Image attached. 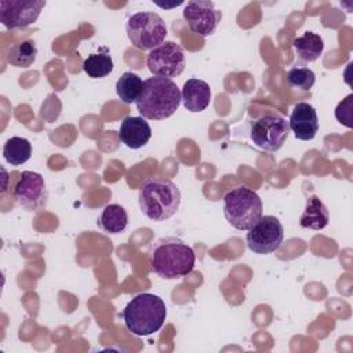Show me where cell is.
Returning <instances> with one entry per match:
<instances>
[{
  "instance_id": "12",
  "label": "cell",
  "mask_w": 353,
  "mask_h": 353,
  "mask_svg": "<svg viewBox=\"0 0 353 353\" xmlns=\"http://www.w3.org/2000/svg\"><path fill=\"white\" fill-rule=\"evenodd\" d=\"M183 18L192 32L201 37H208L215 33L222 12L215 8L212 1H189L183 8Z\"/></svg>"
},
{
  "instance_id": "16",
  "label": "cell",
  "mask_w": 353,
  "mask_h": 353,
  "mask_svg": "<svg viewBox=\"0 0 353 353\" xmlns=\"http://www.w3.org/2000/svg\"><path fill=\"white\" fill-rule=\"evenodd\" d=\"M330 222V212L327 205L316 196L312 194L306 200L305 210L299 218V225L305 229L320 230Z\"/></svg>"
},
{
  "instance_id": "24",
  "label": "cell",
  "mask_w": 353,
  "mask_h": 353,
  "mask_svg": "<svg viewBox=\"0 0 353 353\" xmlns=\"http://www.w3.org/2000/svg\"><path fill=\"white\" fill-rule=\"evenodd\" d=\"M352 109H353V94H349L345 99H342L338 106L335 108V117L336 120L346 125L347 128L353 127V114H352Z\"/></svg>"
},
{
  "instance_id": "13",
  "label": "cell",
  "mask_w": 353,
  "mask_h": 353,
  "mask_svg": "<svg viewBox=\"0 0 353 353\" xmlns=\"http://www.w3.org/2000/svg\"><path fill=\"white\" fill-rule=\"evenodd\" d=\"M290 131L301 141H310L319 131V119L316 109L307 102H298L288 120Z\"/></svg>"
},
{
  "instance_id": "18",
  "label": "cell",
  "mask_w": 353,
  "mask_h": 353,
  "mask_svg": "<svg viewBox=\"0 0 353 353\" xmlns=\"http://www.w3.org/2000/svg\"><path fill=\"white\" fill-rule=\"evenodd\" d=\"M296 57L303 62H314L320 58L324 50V40L320 34L305 32L292 41Z\"/></svg>"
},
{
  "instance_id": "14",
  "label": "cell",
  "mask_w": 353,
  "mask_h": 353,
  "mask_svg": "<svg viewBox=\"0 0 353 353\" xmlns=\"http://www.w3.org/2000/svg\"><path fill=\"white\" fill-rule=\"evenodd\" d=\"M152 137L149 123L141 116H127L119 128V139L130 149L143 148Z\"/></svg>"
},
{
  "instance_id": "11",
  "label": "cell",
  "mask_w": 353,
  "mask_h": 353,
  "mask_svg": "<svg viewBox=\"0 0 353 353\" xmlns=\"http://www.w3.org/2000/svg\"><path fill=\"white\" fill-rule=\"evenodd\" d=\"M44 6V0H1L0 22L7 29L26 28L36 22Z\"/></svg>"
},
{
  "instance_id": "17",
  "label": "cell",
  "mask_w": 353,
  "mask_h": 353,
  "mask_svg": "<svg viewBox=\"0 0 353 353\" xmlns=\"http://www.w3.org/2000/svg\"><path fill=\"white\" fill-rule=\"evenodd\" d=\"M97 225L108 234H119L128 226V215L124 207L119 204H108L103 207L97 219Z\"/></svg>"
},
{
  "instance_id": "3",
  "label": "cell",
  "mask_w": 353,
  "mask_h": 353,
  "mask_svg": "<svg viewBox=\"0 0 353 353\" xmlns=\"http://www.w3.org/2000/svg\"><path fill=\"white\" fill-rule=\"evenodd\" d=\"M138 201L146 218L161 222L176 214L181 204V190L168 178L150 176L143 181Z\"/></svg>"
},
{
  "instance_id": "23",
  "label": "cell",
  "mask_w": 353,
  "mask_h": 353,
  "mask_svg": "<svg viewBox=\"0 0 353 353\" xmlns=\"http://www.w3.org/2000/svg\"><path fill=\"white\" fill-rule=\"evenodd\" d=\"M287 83L292 88L309 91L316 83V74L310 68L295 66L287 72Z\"/></svg>"
},
{
  "instance_id": "8",
  "label": "cell",
  "mask_w": 353,
  "mask_h": 353,
  "mask_svg": "<svg viewBox=\"0 0 353 353\" xmlns=\"http://www.w3.org/2000/svg\"><path fill=\"white\" fill-rule=\"evenodd\" d=\"M284 239V228L273 215H262L245 236L247 247L259 255H268L279 250Z\"/></svg>"
},
{
  "instance_id": "22",
  "label": "cell",
  "mask_w": 353,
  "mask_h": 353,
  "mask_svg": "<svg viewBox=\"0 0 353 353\" xmlns=\"http://www.w3.org/2000/svg\"><path fill=\"white\" fill-rule=\"evenodd\" d=\"M37 57V47L33 40H23L11 47L7 54V62L15 68H29Z\"/></svg>"
},
{
  "instance_id": "6",
  "label": "cell",
  "mask_w": 353,
  "mask_h": 353,
  "mask_svg": "<svg viewBox=\"0 0 353 353\" xmlns=\"http://www.w3.org/2000/svg\"><path fill=\"white\" fill-rule=\"evenodd\" d=\"M127 36L132 46L146 51L164 43L167 36V26L164 19L150 11L132 14L125 25Z\"/></svg>"
},
{
  "instance_id": "7",
  "label": "cell",
  "mask_w": 353,
  "mask_h": 353,
  "mask_svg": "<svg viewBox=\"0 0 353 353\" xmlns=\"http://www.w3.org/2000/svg\"><path fill=\"white\" fill-rule=\"evenodd\" d=\"M288 135V121L279 113L266 112L251 123V141L255 146L266 152H277L285 143Z\"/></svg>"
},
{
  "instance_id": "9",
  "label": "cell",
  "mask_w": 353,
  "mask_h": 353,
  "mask_svg": "<svg viewBox=\"0 0 353 353\" xmlns=\"http://www.w3.org/2000/svg\"><path fill=\"white\" fill-rule=\"evenodd\" d=\"M146 66L153 76L167 79L176 77L186 66L183 50L174 41H164L149 51L146 57Z\"/></svg>"
},
{
  "instance_id": "1",
  "label": "cell",
  "mask_w": 353,
  "mask_h": 353,
  "mask_svg": "<svg viewBox=\"0 0 353 353\" xmlns=\"http://www.w3.org/2000/svg\"><path fill=\"white\" fill-rule=\"evenodd\" d=\"M196 262V254L190 245L178 237H161L150 250L149 263L154 274L165 280L188 276Z\"/></svg>"
},
{
  "instance_id": "15",
  "label": "cell",
  "mask_w": 353,
  "mask_h": 353,
  "mask_svg": "<svg viewBox=\"0 0 353 353\" xmlns=\"http://www.w3.org/2000/svg\"><path fill=\"white\" fill-rule=\"evenodd\" d=\"M181 98L186 110L192 113H200L210 105L211 88L204 80L189 79L182 87Z\"/></svg>"
},
{
  "instance_id": "5",
  "label": "cell",
  "mask_w": 353,
  "mask_h": 353,
  "mask_svg": "<svg viewBox=\"0 0 353 353\" xmlns=\"http://www.w3.org/2000/svg\"><path fill=\"white\" fill-rule=\"evenodd\" d=\"M223 215L229 225L239 230H248L262 216L263 205L256 192L245 185L228 190L222 199Z\"/></svg>"
},
{
  "instance_id": "2",
  "label": "cell",
  "mask_w": 353,
  "mask_h": 353,
  "mask_svg": "<svg viewBox=\"0 0 353 353\" xmlns=\"http://www.w3.org/2000/svg\"><path fill=\"white\" fill-rule=\"evenodd\" d=\"M181 101V90L176 83L167 77L153 76L143 81L135 106L143 119L164 120L178 110Z\"/></svg>"
},
{
  "instance_id": "21",
  "label": "cell",
  "mask_w": 353,
  "mask_h": 353,
  "mask_svg": "<svg viewBox=\"0 0 353 353\" xmlns=\"http://www.w3.org/2000/svg\"><path fill=\"white\" fill-rule=\"evenodd\" d=\"M142 88V79L132 72H124L116 83V94L124 103L135 102L141 95Z\"/></svg>"
},
{
  "instance_id": "19",
  "label": "cell",
  "mask_w": 353,
  "mask_h": 353,
  "mask_svg": "<svg viewBox=\"0 0 353 353\" xmlns=\"http://www.w3.org/2000/svg\"><path fill=\"white\" fill-rule=\"evenodd\" d=\"M32 156V143L22 137H11L3 148V157L11 165H22Z\"/></svg>"
},
{
  "instance_id": "20",
  "label": "cell",
  "mask_w": 353,
  "mask_h": 353,
  "mask_svg": "<svg viewBox=\"0 0 353 353\" xmlns=\"http://www.w3.org/2000/svg\"><path fill=\"white\" fill-rule=\"evenodd\" d=\"M83 70L91 79H102L110 74L113 70V59L106 47L102 48V52H95L88 55L83 62Z\"/></svg>"
},
{
  "instance_id": "10",
  "label": "cell",
  "mask_w": 353,
  "mask_h": 353,
  "mask_svg": "<svg viewBox=\"0 0 353 353\" xmlns=\"http://www.w3.org/2000/svg\"><path fill=\"white\" fill-rule=\"evenodd\" d=\"M12 196L22 208L30 212L40 211L46 207L48 200L44 178L34 171H22L14 186Z\"/></svg>"
},
{
  "instance_id": "4",
  "label": "cell",
  "mask_w": 353,
  "mask_h": 353,
  "mask_svg": "<svg viewBox=\"0 0 353 353\" xmlns=\"http://www.w3.org/2000/svg\"><path fill=\"white\" fill-rule=\"evenodd\" d=\"M167 317L164 301L154 294L142 292L128 301L123 310L125 328L137 336H148L157 332Z\"/></svg>"
}]
</instances>
